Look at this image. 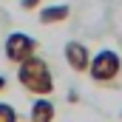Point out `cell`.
Returning a JSON list of instances; mask_svg holds the SVG:
<instances>
[{
  "label": "cell",
  "mask_w": 122,
  "mask_h": 122,
  "mask_svg": "<svg viewBox=\"0 0 122 122\" xmlns=\"http://www.w3.org/2000/svg\"><path fill=\"white\" fill-rule=\"evenodd\" d=\"M17 82L29 94H34V97H51L54 94L51 65L43 60V57H37V54H31L29 60H23L17 65Z\"/></svg>",
  "instance_id": "cell-1"
},
{
  "label": "cell",
  "mask_w": 122,
  "mask_h": 122,
  "mask_svg": "<svg viewBox=\"0 0 122 122\" xmlns=\"http://www.w3.org/2000/svg\"><path fill=\"white\" fill-rule=\"evenodd\" d=\"M122 74V60L114 48H102L91 57V65H88V77L97 85H114L117 77Z\"/></svg>",
  "instance_id": "cell-2"
},
{
  "label": "cell",
  "mask_w": 122,
  "mask_h": 122,
  "mask_svg": "<svg viewBox=\"0 0 122 122\" xmlns=\"http://www.w3.org/2000/svg\"><path fill=\"white\" fill-rule=\"evenodd\" d=\"M3 54L11 65H20L23 60H29L31 54H37V40L23 34V31H11L3 43Z\"/></svg>",
  "instance_id": "cell-3"
},
{
  "label": "cell",
  "mask_w": 122,
  "mask_h": 122,
  "mask_svg": "<svg viewBox=\"0 0 122 122\" xmlns=\"http://www.w3.org/2000/svg\"><path fill=\"white\" fill-rule=\"evenodd\" d=\"M65 62L71 65V71L85 74L88 65H91V51H88V46H82V43H77V40L65 43Z\"/></svg>",
  "instance_id": "cell-4"
},
{
  "label": "cell",
  "mask_w": 122,
  "mask_h": 122,
  "mask_svg": "<svg viewBox=\"0 0 122 122\" xmlns=\"http://www.w3.org/2000/svg\"><path fill=\"white\" fill-rule=\"evenodd\" d=\"M68 17H71V9L65 3H54V6L40 9V23L43 26H57V23H65Z\"/></svg>",
  "instance_id": "cell-5"
},
{
  "label": "cell",
  "mask_w": 122,
  "mask_h": 122,
  "mask_svg": "<svg viewBox=\"0 0 122 122\" xmlns=\"http://www.w3.org/2000/svg\"><path fill=\"white\" fill-rule=\"evenodd\" d=\"M57 117V108L51 99H34L29 111V122H54Z\"/></svg>",
  "instance_id": "cell-6"
},
{
  "label": "cell",
  "mask_w": 122,
  "mask_h": 122,
  "mask_svg": "<svg viewBox=\"0 0 122 122\" xmlns=\"http://www.w3.org/2000/svg\"><path fill=\"white\" fill-rule=\"evenodd\" d=\"M0 122H20L17 111H14L9 102H0Z\"/></svg>",
  "instance_id": "cell-7"
},
{
  "label": "cell",
  "mask_w": 122,
  "mask_h": 122,
  "mask_svg": "<svg viewBox=\"0 0 122 122\" xmlns=\"http://www.w3.org/2000/svg\"><path fill=\"white\" fill-rule=\"evenodd\" d=\"M40 6H43V0H20V9L23 11H37Z\"/></svg>",
  "instance_id": "cell-8"
},
{
  "label": "cell",
  "mask_w": 122,
  "mask_h": 122,
  "mask_svg": "<svg viewBox=\"0 0 122 122\" xmlns=\"http://www.w3.org/2000/svg\"><path fill=\"white\" fill-rule=\"evenodd\" d=\"M6 91V77H0V94Z\"/></svg>",
  "instance_id": "cell-9"
},
{
  "label": "cell",
  "mask_w": 122,
  "mask_h": 122,
  "mask_svg": "<svg viewBox=\"0 0 122 122\" xmlns=\"http://www.w3.org/2000/svg\"><path fill=\"white\" fill-rule=\"evenodd\" d=\"M119 119H122V114H119Z\"/></svg>",
  "instance_id": "cell-10"
}]
</instances>
